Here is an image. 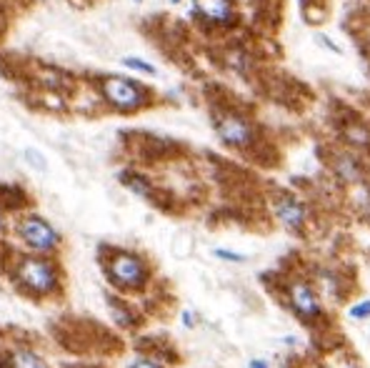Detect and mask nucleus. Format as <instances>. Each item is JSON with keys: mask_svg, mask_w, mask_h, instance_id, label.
I'll return each instance as SVG.
<instances>
[{"mask_svg": "<svg viewBox=\"0 0 370 368\" xmlns=\"http://www.w3.org/2000/svg\"><path fill=\"white\" fill-rule=\"evenodd\" d=\"M93 88H96L98 98H101V103L108 111L123 113V116L140 113L155 103V93L133 76L106 73V76H98L93 81Z\"/></svg>", "mask_w": 370, "mask_h": 368, "instance_id": "obj_1", "label": "nucleus"}, {"mask_svg": "<svg viewBox=\"0 0 370 368\" xmlns=\"http://www.w3.org/2000/svg\"><path fill=\"white\" fill-rule=\"evenodd\" d=\"M13 281L33 298H48L61 288V263L41 253H26L13 263Z\"/></svg>", "mask_w": 370, "mask_h": 368, "instance_id": "obj_2", "label": "nucleus"}, {"mask_svg": "<svg viewBox=\"0 0 370 368\" xmlns=\"http://www.w3.org/2000/svg\"><path fill=\"white\" fill-rule=\"evenodd\" d=\"M106 278L123 293H135L150 283V266L135 251L128 248H108L106 256H101Z\"/></svg>", "mask_w": 370, "mask_h": 368, "instance_id": "obj_3", "label": "nucleus"}, {"mask_svg": "<svg viewBox=\"0 0 370 368\" xmlns=\"http://www.w3.org/2000/svg\"><path fill=\"white\" fill-rule=\"evenodd\" d=\"M213 126L220 143L233 150H253L258 143V126L245 113L233 111V108H223L215 113Z\"/></svg>", "mask_w": 370, "mask_h": 368, "instance_id": "obj_4", "label": "nucleus"}, {"mask_svg": "<svg viewBox=\"0 0 370 368\" xmlns=\"http://www.w3.org/2000/svg\"><path fill=\"white\" fill-rule=\"evenodd\" d=\"M16 235L21 238V243L26 245L31 253H41V256H51L61 248L63 238L58 233V228L48 218L38 213H23L16 220Z\"/></svg>", "mask_w": 370, "mask_h": 368, "instance_id": "obj_5", "label": "nucleus"}, {"mask_svg": "<svg viewBox=\"0 0 370 368\" xmlns=\"http://www.w3.org/2000/svg\"><path fill=\"white\" fill-rule=\"evenodd\" d=\"M285 298H288L290 311H293L300 321L310 323L323 316V303H320L313 283H308L305 278H293V281L285 286Z\"/></svg>", "mask_w": 370, "mask_h": 368, "instance_id": "obj_6", "label": "nucleus"}, {"mask_svg": "<svg viewBox=\"0 0 370 368\" xmlns=\"http://www.w3.org/2000/svg\"><path fill=\"white\" fill-rule=\"evenodd\" d=\"M270 208H273V215L278 218V223L293 230V233H300L305 228V223H308V205L298 195L288 193V190L275 193L273 200H270Z\"/></svg>", "mask_w": 370, "mask_h": 368, "instance_id": "obj_7", "label": "nucleus"}, {"mask_svg": "<svg viewBox=\"0 0 370 368\" xmlns=\"http://www.w3.org/2000/svg\"><path fill=\"white\" fill-rule=\"evenodd\" d=\"M193 16L208 28H230L238 18L235 0H193Z\"/></svg>", "mask_w": 370, "mask_h": 368, "instance_id": "obj_8", "label": "nucleus"}, {"mask_svg": "<svg viewBox=\"0 0 370 368\" xmlns=\"http://www.w3.org/2000/svg\"><path fill=\"white\" fill-rule=\"evenodd\" d=\"M333 173L338 175L343 183H365V168L353 153H338L333 158Z\"/></svg>", "mask_w": 370, "mask_h": 368, "instance_id": "obj_9", "label": "nucleus"}, {"mask_svg": "<svg viewBox=\"0 0 370 368\" xmlns=\"http://www.w3.org/2000/svg\"><path fill=\"white\" fill-rule=\"evenodd\" d=\"M120 183L125 185L130 193H135L138 198H145V200H155V183H153L150 178H148L145 173H138V170H123L120 173Z\"/></svg>", "mask_w": 370, "mask_h": 368, "instance_id": "obj_10", "label": "nucleus"}, {"mask_svg": "<svg viewBox=\"0 0 370 368\" xmlns=\"http://www.w3.org/2000/svg\"><path fill=\"white\" fill-rule=\"evenodd\" d=\"M8 368H51V366L33 348H13V351H8Z\"/></svg>", "mask_w": 370, "mask_h": 368, "instance_id": "obj_11", "label": "nucleus"}, {"mask_svg": "<svg viewBox=\"0 0 370 368\" xmlns=\"http://www.w3.org/2000/svg\"><path fill=\"white\" fill-rule=\"evenodd\" d=\"M343 136L353 148H370V128L363 123H350L343 128Z\"/></svg>", "mask_w": 370, "mask_h": 368, "instance_id": "obj_12", "label": "nucleus"}, {"mask_svg": "<svg viewBox=\"0 0 370 368\" xmlns=\"http://www.w3.org/2000/svg\"><path fill=\"white\" fill-rule=\"evenodd\" d=\"M120 66L123 68H130L133 73H140V76H158V68L153 63H148L145 58H138V56H123L120 58Z\"/></svg>", "mask_w": 370, "mask_h": 368, "instance_id": "obj_13", "label": "nucleus"}, {"mask_svg": "<svg viewBox=\"0 0 370 368\" xmlns=\"http://www.w3.org/2000/svg\"><path fill=\"white\" fill-rule=\"evenodd\" d=\"M350 318H355V321H363V318H370V298H365V301H358L353 308H350Z\"/></svg>", "mask_w": 370, "mask_h": 368, "instance_id": "obj_14", "label": "nucleus"}, {"mask_svg": "<svg viewBox=\"0 0 370 368\" xmlns=\"http://www.w3.org/2000/svg\"><path fill=\"white\" fill-rule=\"evenodd\" d=\"M128 368H165V366H163L160 361H155V358H150V356H138V358H133V361L128 363Z\"/></svg>", "mask_w": 370, "mask_h": 368, "instance_id": "obj_15", "label": "nucleus"}, {"mask_svg": "<svg viewBox=\"0 0 370 368\" xmlns=\"http://www.w3.org/2000/svg\"><path fill=\"white\" fill-rule=\"evenodd\" d=\"M26 160H28V163H36L38 170H46L48 168L46 155H43L41 150H36V148H26Z\"/></svg>", "mask_w": 370, "mask_h": 368, "instance_id": "obj_16", "label": "nucleus"}, {"mask_svg": "<svg viewBox=\"0 0 370 368\" xmlns=\"http://www.w3.org/2000/svg\"><path fill=\"white\" fill-rule=\"evenodd\" d=\"M215 258L220 261H230V263H245V256L243 253H235V251H225V248H215Z\"/></svg>", "mask_w": 370, "mask_h": 368, "instance_id": "obj_17", "label": "nucleus"}, {"mask_svg": "<svg viewBox=\"0 0 370 368\" xmlns=\"http://www.w3.org/2000/svg\"><path fill=\"white\" fill-rule=\"evenodd\" d=\"M8 233V220H6V208L0 205V235Z\"/></svg>", "mask_w": 370, "mask_h": 368, "instance_id": "obj_18", "label": "nucleus"}, {"mask_svg": "<svg viewBox=\"0 0 370 368\" xmlns=\"http://www.w3.org/2000/svg\"><path fill=\"white\" fill-rule=\"evenodd\" d=\"M6 31H8V18H6V13L0 11V41H3V36H6Z\"/></svg>", "mask_w": 370, "mask_h": 368, "instance_id": "obj_19", "label": "nucleus"}, {"mask_svg": "<svg viewBox=\"0 0 370 368\" xmlns=\"http://www.w3.org/2000/svg\"><path fill=\"white\" fill-rule=\"evenodd\" d=\"M318 41H323V43H325V46H328V51H333V53H340V48H338V46H335V43H333V41H330V38H325V36H318Z\"/></svg>", "mask_w": 370, "mask_h": 368, "instance_id": "obj_20", "label": "nucleus"}, {"mask_svg": "<svg viewBox=\"0 0 370 368\" xmlns=\"http://www.w3.org/2000/svg\"><path fill=\"white\" fill-rule=\"evenodd\" d=\"M248 368H270L268 361H263V358H253V361L248 363Z\"/></svg>", "mask_w": 370, "mask_h": 368, "instance_id": "obj_21", "label": "nucleus"}, {"mask_svg": "<svg viewBox=\"0 0 370 368\" xmlns=\"http://www.w3.org/2000/svg\"><path fill=\"white\" fill-rule=\"evenodd\" d=\"M183 323H185V326H193V316H190L188 311H183Z\"/></svg>", "mask_w": 370, "mask_h": 368, "instance_id": "obj_22", "label": "nucleus"}, {"mask_svg": "<svg viewBox=\"0 0 370 368\" xmlns=\"http://www.w3.org/2000/svg\"><path fill=\"white\" fill-rule=\"evenodd\" d=\"M133 6H143V3H145V0H130Z\"/></svg>", "mask_w": 370, "mask_h": 368, "instance_id": "obj_23", "label": "nucleus"}, {"mask_svg": "<svg viewBox=\"0 0 370 368\" xmlns=\"http://www.w3.org/2000/svg\"><path fill=\"white\" fill-rule=\"evenodd\" d=\"M183 0H170V6H180Z\"/></svg>", "mask_w": 370, "mask_h": 368, "instance_id": "obj_24", "label": "nucleus"}]
</instances>
